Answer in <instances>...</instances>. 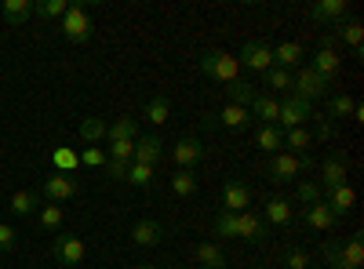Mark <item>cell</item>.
<instances>
[{
	"label": "cell",
	"mask_w": 364,
	"mask_h": 269,
	"mask_svg": "<svg viewBox=\"0 0 364 269\" xmlns=\"http://www.w3.org/2000/svg\"><path fill=\"white\" fill-rule=\"evenodd\" d=\"M306 171H314V160H310V157H295V153H288V149L273 153V157L262 164V175L269 178V182H277V186L295 182V178L306 175Z\"/></svg>",
	"instance_id": "cell-1"
},
{
	"label": "cell",
	"mask_w": 364,
	"mask_h": 269,
	"mask_svg": "<svg viewBox=\"0 0 364 269\" xmlns=\"http://www.w3.org/2000/svg\"><path fill=\"white\" fill-rule=\"evenodd\" d=\"M328 269H360L364 265V248H360V233H350L346 241H328L321 248Z\"/></svg>",
	"instance_id": "cell-2"
},
{
	"label": "cell",
	"mask_w": 364,
	"mask_h": 269,
	"mask_svg": "<svg viewBox=\"0 0 364 269\" xmlns=\"http://www.w3.org/2000/svg\"><path fill=\"white\" fill-rule=\"evenodd\" d=\"M197 66H200L204 77L219 80V84H233L240 77V62H237L233 55H226V51H200L197 55Z\"/></svg>",
	"instance_id": "cell-3"
},
{
	"label": "cell",
	"mask_w": 364,
	"mask_h": 269,
	"mask_svg": "<svg viewBox=\"0 0 364 269\" xmlns=\"http://www.w3.org/2000/svg\"><path fill=\"white\" fill-rule=\"evenodd\" d=\"M328 92H331V80H324L321 73H314L310 66H302V70H295L291 73V95L295 99H302V102H317V99H328Z\"/></svg>",
	"instance_id": "cell-4"
},
{
	"label": "cell",
	"mask_w": 364,
	"mask_h": 269,
	"mask_svg": "<svg viewBox=\"0 0 364 269\" xmlns=\"http://www.w3.org/2000/svg\"><path fill=\"white\" fill-rule=\"evenodd\" d=\"M58 29H63V37L70 44H87L91 40V15H87V4H70L66 15L58 18Z\"/></svg>",
	"instance_id": "cell-5"
},
{
	"label": "cell",
	"mask_w": 364,
	"mask_h": 269,
	"mask_svg": "<svg viewBox=\"0 0 364 269\" xmlns=\"http://www.w3.org/2000/svg\"><path fill=\"white\" fill-rule=\"evenodd\" d=\"M314 106L302 102L295 95H284V102H277V128L281 131H291V128H306V121H314Z\"/></svg>",
	"instance_id": "cell-6"
},
{
	"label": "cell",
	"mask_w": 364,
	"mask_h": 269,
	"mask_svg": "<svg viewBox=\"0 0 364 269\" xmlns=\"http://www.w3.org/2000/svg\"><path fill=\"white\" fill-rule=\"evenodd\" d=\"M41 197H48V204H63V200H77L80 197V182L73 175H63V171H51L44 178V190Z\"/></svg>",
	"instance_id": "cell-7"
},
{
	"label": "cell",
	"mask_w": 364,
	"mask_h": 269,
	"mask_svg": "<svg viewBox=\"0 0 364 269\" xmlns=\"http://www.w3.org/2000/svg\"><path fill=\"white\" fill-rule=\"evenodd\" d=\"M51 255H55V262L63 265V269H73V265L84 262L87 248H84L80 236H73V233H58V236H55V244H51Z\"/></svg>",
	"instance_id": "cell-8"
},
{
	"label": "cell",
	"mask_w": 364,
	"mask_h": 269,
	"mask_svg": "<svg viewBox=\"0 0 364 269\" xmlns=\"http://www.w3.org/2000/svg\"><path fill=\"white\" fill-rule=\"evenodd\" d=\"M252 124V116H248V109L245 106H233V102H226L219 113H211V116H204V128H226V131H245Z\"/></svg>",
	"instance_id": "cell-9"
},
{
	"label": "cell",
	"mask_w": 364,
	"mask_h": 269,
	"mask_svg": "<svg viewBox=\"0 0 364 269\" xmlns=\"http://www.w3.org/2000/svg\"><path fill=\"white\" fill-rule=\"evenodd\" d=\"M237 236L240 241H248V244H266L269 241V226H266V219L259 215V212H240L237 215Z\"/></svg>",
	"instance_id": "cell-10"
},
{
	"label": "cell",
	"mask_w": 364,
	"mask_h": 269,
	"mask_svg": "<svg viewBox=\"0 0 364 269\" xmlns=\"http://www.w3.org/2000/svg\"><path fill=\"white\" fill-rule=\"evenodd\" d=\"M237 62L245 70H252V73H266V70H273V48L262 44V40H248L245 48H240Z\"/></svg>",
	"instance_id": "cell-11"
},
{
	"label": "cell",
	"mask_w": 364,
	"mask_h": 269,
	"mask_svg": "<svg viewBox=\"0 0 364 269\" xmlns=\"http://www.w3.org/2000/svg\"><path fill=\"white\" fill-rule=\"evenodd\" d=\"M317 171H321L317 182H321V190H324V193H328V190H339V186H346V157H343V153H331V157H324Z\"/></svg>",
	"instance_id": "cell-12"
},
{
	"label": "cell",
	"mask_w": 364,
	"mask_h": 269,
	"mask_svg": "<svg viewBox=\"0 0 364 269\" xmlns=\"http://www.w3.org/2000/svg\"><path fill=\"white\" fill-rule=\"evenodd\" d=\"M248 207H252V190L240 182V178H226V186H223V212L240 215V212H248Z\"/></svg>",
	"instance_id": "cell-13"
},
{
	"label": "cell",
	"mask_w": 364,
	"mask_h": 269,
	"mask_svg": "<svg viewBox=\"0 0 364 269\" xmlns=\"http://www.w3.org/2000/svg\"><path fill=\"white\" fill-rule=\"evenodd\" d=\"M171 160L178 164V168H186V171H193L200 160H204V146H200V138H193V135H186V138H178L175 146H171Z\"/></svg>",
	"instance_id": "cell-14"
},
{
	"label": "cell",
	"mask_w": 364,
	"mask_h": 269,
	"mask_svg": "<svg viewBox=\"0 0 364 269\" xmlns=\"http://www.w3.org/2000/svg\"><path fill=\"white\" fill-rule=\"evenodd\" d=\"M164 157V138L161 135H139L135 138V164H146V168H154L157 160Z\"/></svg>",
	"instance_id": "cell-15"
},
{
	"label": "cell",
	"mask_w": 364,
	"mask_h": 269,
	"mask_svg": "<svg viewBox=\"0 0 364 269\" xmlns=\"http://www.w3.org/2000/svg\"><path fill=\"white\" fill-rule=\"evenodd\" d=\"M262 219H266V226H291V200L288 197H281V193H273V197H266V204H262Z\"/></svg>",
	"instance_id": "cell-16"
},
{
	"label": "cell",
	"mask_w": 364,
	"mask_h": 269,
	"mask_svg": "<svg viewBox=\"0 0 364 269\" xmlns=\"http://www.w3.org/2000/svg\"><path fill=\"white\" fill-rule=\"evenodd\" d=\"M161 241H164L161 222H154V219H139V222L132 226V244H135V248H157Z\"/></svg>",
	"instance_id": "cell-17"
},
{
	"label": "cell",
	"mask_w": 364,
	"mask_h": 269,
	"mask_svg": "<svg viewBox=\"0 0 364 269\" xmlns=\"http://www.w3.org/2000/svg\"><path fill=\"white\" fill-rule=\"evenodd\" d=\"M346 11H350V0H317V4H310V18L331 22V26H339Z\"/></svg>",
	"instance_id": "cell-18"
},
{
	"label": "cell",
	"mask_w": 364,
	"mask_h": 269,
	"mask_svg": "<svg viewBox=\"0 0 364 269\" xmlns=\"http://www.w3.org/2000/svg\"><path fill=\"white\" fill-rule=\"evenodd\" d=\"M302 222H306L314 233H328V229H336V215H331V207L321 200V204H310V207H302Z\"/></svg>",
	"instance_id": "cell-19"
},
{
	"label": "cell",
	"mask_w": 364,
	"mask_h": 269,
	"mask_svg": "<svg viewBox=\"0 0 364 269\" xmlns=\"http://www.w3.org/2000/svg\"><path fill=\"white\" fill-rule=\"evenodd\" d=\"M0 15H4V22L11 29H22L29 18H33V0H4V4H0Z\"/></svg>",
	"instance_id": "cell-20"
},
{
	"label": "cell",
	"mask_w": 364,
	"mask_h": 269,
	"mask_svg": "<svg viewBox=\"0 0 364 269\" xmlns=\"http://www.w3.org/2000/svg\"><path fill=\"white\" fill-rule=\"evenodd\" d=\"M8 212L15 219H29V215H37L41 212V193H29V190H18L8 197Z\"/></svg>",
	"instance_id": "cell-21"
},
{
	"label": "cell",
	"mask_w": 364,
	"mask_h": 269,
	"mask_svg": "<svg viewBox=\"0 0 364 269\" xmlns=\"http://www.w3.org/2000/svg\"><path fill=\"white\" fill-rule=\"evenodd\" d=\"M324 204L331 207V215H336V219H343V215H350V212H353V204H357V193H353V186H339V190H328V193H324Z\"/></svg>",
	"instance_id": "cell-22"
},
{
	"label": "cell",
	"mask_w": 364,
	"mask_h": 269,
	"mask_svg": "<svg viewBox=\"0 0 364 269\" xmlns=\"http://www.w3.org/2000/svg\"><path fill=\"white\" fill-rule=\"evenodd\" d=\"M193 258H197V269H226V251L219 244H211V241L197 244Z\"/></svg>",
	"instance_id": "cell-23"
},
{
	"label": "cell",
	"mask_w": 364,
	"mask_h": 269,
	"mask_svg": "<svg viewBox=\"0 0 364 269\" xmlns=\"http://www.w3.org/2000/svg\"><path fill=\"white\" fill-rule=\"evenodd\" d=\"M135 138H139L135 116H117L113 124H106V142H135Z\"/></svg>",
	"instance_id": "cell-24"
},
{
	"label": "cell",
	"mask_w": 364,
	"mask_h": 269,
	"mask_svg": "<svg viewBox=\"0 0 364 269\" xmlns=\"http://www.w3.org/2000/svg\"><path fill=\"white\" fill-rule=\"evenodd\" d=\"M248 116L259 124H273L277 128V99H269V95H255V102L248 106Z\"/></svg>",
	"instance_id": "cell-25"
},
{
	"label": "cell",
	"mask_w": 364,
	"mask_h": 269,
	"mask_svg": "<svg viewBox=\"0 0 364 269\" xmlns=\"http://www.w3.org/2000/svg\"><path fill=\"white\" fill-rule=\"evenodd\" d=\"M255 146L262 149V153H281V149H284V131L281 128H273V124H262L259 131H255Z\"/></svg>",
	"instance_id": "cell-26"
},
{
	"label": "cell",
	"mask_w": 364,
	"mask_h": 269,
	"mask_svg": "<svg viewBox=\"0 0 364 269\" xmlns=\"http://www.w3.org/2000/svg\"><path fill=\"white\" fill-rule=\"evenodd\" d=\"M339 66H343V55L339 51H324V48H317V55H314V73H321L324 80H331L339 73Z\"/></svg>",
	"instance_id": "cell-27"
},
{
	"label": "cell",
	"mask_w": 364,
	"mask_h": 269,
	"mask_svg": "<svg viewBox=\"0 0 364 269\" xmlns=\"http://www.w3.org/2000/svg\"><path fill=\"white\" fill-rule=\"evenodd\" d=\"M314 142H317V138H314L310 128H291V131H284V149H288V153H295V157H306V149H310Z\"/></svg>",
	"instance_id": "cell-28"
},
{
	"label": "cell",
	"mask_w": 364,
	"mask_h": 269,
	"mask_svg": "<svg viewBox=\"0 0 364 269\" xmlns=\"http://www.w3.org/2000/svg\"><path fill=\"white\" fill-rule=\"evenodd\" d=\"M142 116H146L149 124H157V128H161V124H168V121H171V102H168V95H154V99L146 102Z\"/></svg>",
	"instance_id": "cell-29"
},
{
	"label": "cell",
	"mask_w": 364,
	"mask_h": 269,
	"mask_svg": "<svg viewBox=\"0 0 364 269\" xmlns=\"http://www.w3.org/2000/svg\"><path fill=\"white\" fill-rule=\"evenodd\" d=\"M299 58H302V44H295V40H284L273 48V66H281V70H295Z\"/></svg>",
	"instance_id": "cell-30"
},
{
	"label": "cell",
	"mask_w": 364,
	"mask_h": 269,
	"mask_svg": "<svg viewBox=\"0 0 364 269\" xmlns=\"http://www.w3.org/2000/svg\"><path fill=\"white\" fill-rule=\"evenodd\" d=\"M255 95H259V92H255V84L240 80V77H237L233 84H226V99H230L233 106H245V109H248V106L255 102Z\"/></svg>",
	"instance_id": "cell-31"
},
{
	"label": "cell",
	"mask_w": 364,
	"mask_h": 269,
	"mask_svg": "<svg viewBox=\"0 0 364 269\" xmlns=\"http://www.w3.org/2000/svg\"><path fill=\"white\" fill-rule=\"evenodd\" d=\"M80 142L84 146L106 142V121H102V116H84V121H80Z\"/></svg>",
	"instance_id": "cell-32"
},
{
	"label": "cell",
	"mask_w": 364,
	"mask_h": 269,
	"mask_svg": "<svg viewBox=\"0 0 364 269\" xmlns=\"http://www.w3.org/2000/svg\"><path fill=\"white\" fill-rule=\"evenodd\" d=\"M171 193L182 197V200H190V197L197 193V175L186 171V168H178V171L171 175Z\"/></svg>",
	"instance_id": "cell-33"
},
{
	"label": "cell",
	"mask_w": 364,
	"mask_h": 269,
	"mask_svg": "<svg viewBox=\"0 0 364 269\" xmlns=\"http://www.w3.org/2000/svg\"><path fill=\"white\" fill-rule=\"evenodd\" d=\"M51 164H55V171H63V175H73V171L80 168V157L73 153L70 146H58V149H51Z\"/></svg>",
	"instance_id": "cell-34"
},
{
	"label": "cell",
	"mask_w": 364,
	"mask_h": 269,
	"mask_svg": "<svg viewBox=\"0 0 364 269\" xmlns=\"http://www.w3.org/2000/svg\"><path fill=\"white\" fill-rule=\"evenodd\" d=\"M336 37L343 40V44H350L357 55H360V40H364V29H360V22L357 18H350V22H339L336 26Z\"/></svg>",
	"instance_id": "cell-35"
},
{
	"label": "cell",
	"mask_w": 364,
	"mask_h": 269,
	"mask_svg": "<svg viewBox=\"0 0 364 269\" xmlns=\"http://www.w3.org/2000/svg\"><path fill=\"white\" fill-rule=\"evenodd\" d=\"M262 84L269 87V92H288L291 95V70H281V66H273L262 73Z\"/></svg>",
	"instance_id": "cell-36"
},
{
	"label": "cell",
	"mask_w": 364,
	"mask_h": 269,
	"mask_svg": "<svg viewBox=\"0 0 364 269\" xmlns=\"http://www.w3.org/2000/svg\"><path fill=\"white\" fill-rule=\"evenodd\" d=\"M124 182L135 186V190H149L154 186V168H146V164H128V175H124Z\"/></svg>",
	"instance_id": "cell-37"
},
{
	"label": "cell",
	"mask_w": 364,
	"mask_h": 269,
	"mask_svg": "<svg viewBox=\"0 0 364 269\" xmlns=\"http://www.w3.org/2000/svg\"><path fill=\"white\" fill-rule=\"evenodd\" d=\"M66 8H70V0H33V15L37 18H63L66 15Z\"/></svg>",
	"instance_id": "cell-38"
},
{
	"label": "cell",
	"mask_w": 364,
	"mask_h": 269,
	"mask_svg": "<svg viewBox=\"0 0 364 269\" xmlns=\"http://www.w3.org/2000/svg\"><path fill=\"white\" fill-rule=\"evenodd\" d=\"M295 197H299V204H302V207H310V204H321V200H324V190H321L317 178H306V182H299Z\"/></svg>",
	"instance_id": "cell-39"
},
{
	"label": "cell",
	"mask_w": 364,
	"mask_h": 269,
	"mask_svg": "<svg viewBox=\"0 0 364 269\" xmlns=\"http://www.w3.org/2000/svg\"><path fill=\"white\" fill-rule=\"evenodd\" d=\"M353 95H346V92H339V95H331L328 99V116H336V121H343V116H353Z\"/></svg>",
	"instance_id": "cell-40"
},
{
	"label": "cell",
	"mask_w": 364,
	"mask_h": 269,
	"mask_svg": "<svg viewBox=\"0 0 364 269\" xmlns=\"http://www.w3.org/2000/svg\"><path fill=\"white\" fill-rule=\"evenodd\" d=\"M37 222H41V229L55 233L58 226H63V207H58V204H41V212H37Z\"/></svg>",
	"instance_id": "cell-41"
},
{
	"label": "cell",
	"mask_w": 364,
	"mask_h": 269,
	"mask_svg": "<svg viewBox=\"0 0 364 269\" xmlns=\"http://www.w3.org/2000/svg\"><path fill=\"white\" fill-rule=\"evenodd\" d=\"M211 229H215L219 241H233V236H237V215H233V212H219Z\"/></svg>",
	"instance_id": "cell-42"
},
{
	"label": "cell",
	"mask_w": 364,
	"mask_h": 269,
	"mask_svg": "<svg viewBox=\"0 0 364 269\" xmlns=\"http://www.w3.org/2000/svg\"><path fill=\"white\" fill-rule=\"evenodd\" d=\"M281 262H284V269H310V265H314V258H310L306 251H299V248H288Z\"/></svg>",
	"instance_id": "cell-43"
},
{
	"label": "cell",
	"mask_w": 364,
	"mask_h": 269,
	"mask_svg": "<svg viewBox=\"0 0 364 269\" xmlns=\"http://www.w3.org/2000/svg\"><path fill=\"white\" fill-rule=\"evenodd\" d=\"M106 149H99V146H84V153H80V164L84 168H106Z\"/></svg>",
	"instance_id": "cell-44"
},
{
	"label": "cell",
	"mask_w": 364,
	"mask_h": 269,
	"mask_svg": "<svg viewBox=\"0 0 364 269\" xmlns=\"http://www.w3.org/2000/svg\"><path fill=\"white\" fill-rule=\"evenodd\" d=\"M15 244H18V233H15V226L0 222V255H11V251H15Z\"/></svg>",
	"instance_id": "cell-45"
},
{
	"label": "cell",
	"mask_w": 364,
	"mask_h": 269,
	"mask_svg": "<svg viewBox=\"0 0 364 269\" xmlns=\"http://www.w3.org/2000/svg\"><path fill=\"white\" fill-rule=\"evenodd\" d=\"M132 157H135V142H109V160L132 164Z\"/></svg>",
	"instance_id": "cell-46"
},
{
	"label": "cell",
	"mask_w": 364,
	"mask_h": 269,
	"mask_svg": "<svg viewBox=\"0 0 364 269\" xmlns=\"http://www.w3.org/2000/svg\"><path fill=\"white\" fill-rule=\"evenodd\" d=\"M106 175L113 178V182H124V175H128V164H124V160H106Z\"/></svg>",
	"instance_id": "cell-47"
},
{
	"label": "cell",
	"mask_w": 364,
	"mask_h": 269,
	"mask_svg": "<svg viewBox=\"0 0 364 269\" xmlns=\"http://www.w3.org/2000/svg\"><path fill=\"white\" fill-rule=\"evenodd\" d=\"M314 121H317V138H324V142H328V138H331V124L324 121V116H314Z\"/></svg>",
	"instance_id": "cell-48"
},
{
	"label": "cell",
	"mask_w": 364,
	"mask_h": 269,
	"mask_svg": "<svg viewBox=\"0 0 364 269\" xmlns=\"http://www.w3.org/2000/svg\"><path fill=\"white\" fill-rule=\"evenodd\" d=\"M135 269H161V265H154V262H139Z\"/></svg>",
	"instance_id": "cell-49"
},
{
	"label": "cell",
	"mask_w": 364,
	"mask_h": 269,
	"mask_svg": "<svg viewBox=\"0 0 364 269\" xmlns=\"http://www.w3.org/2000/svg\"><path fill=\"white\" fill-rule=\"evenodd\" d=\"M255 269H273V265H255Z\"/></svg>",
	"instance_id": "cell-50"
},
{
	"label": "cell",
	"mask_w": 364,
	"mask_h": 269,
	"mask_svg": "<svg viewBox=\"0 0 364 269\" xmlns=\"http://www.w3.org/2000/svg\"><path fill=\"white\" fill-rule=\"evenodd\" d=\"M190 269H193V265H190Z\"/></svg>",
	"instance_id": "cell-51"
}]
</instances>
